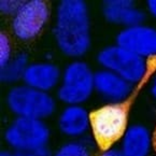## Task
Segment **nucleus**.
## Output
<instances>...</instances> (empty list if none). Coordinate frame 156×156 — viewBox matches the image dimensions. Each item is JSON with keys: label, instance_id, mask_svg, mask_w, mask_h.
Wrapping results in <instances>:
<instances>
[{"label": "nucleus", "instance_id": "obj_1", "mask_svg": "<svg viewBox=\"0 0 156 156\" xmlns=\"http://www.w3.org/2000/svg\"><path fill=\"white\" fill-rule=\"evenodd\" d=\"M53 34L58 50L71 58L87 53L92 43L87 5L82 0H62L55 14Z\"/></svg>", "mask_w": 156, "mask_h": 156}, {"label": "nucleus", "instance_id": "obj_2", "mask_svg": "<svg viewBox=\"0 0 156 156\" xmlns=\"http://www.w3.org/2000/svg\"><path fill=\"white\" fill-rule=\"evenodd\" d=\"M130 101L108 103L90 112V130L101 150H108L122 139L128 128Z\"/></svg>", "mask_w": 156, "mask_h": 156}, {"label": "nucleus", "instance_id": "obj_3", "mask_svg": "<svg viewBox=\"0 0 156 156\" xmlns=\"http://www.w3.org/2000/svg\"><path fill=\"white\" fill-rule=\"evenodd\" d=\"M7 107L15 117L45 119L56 111V100L50 93L25 84L14 85L5 97Z\"/></svg>", "mask_w": 156, "mask_h": 156}, {"label": "nucleus", "instance_id": "obj_4", "mask_svg": "<svg viewBox=\"0 0 156 156\" xmlns=\"http://www.w3.org/2000/svg\"><path fill=\"white\" fill-rule=\"evenodd\" d=\"M95 72L87 62L76 59L69 62L62 72V80L56 97L66 106L82 105L90 98L94 87Z\"/></svg>", "mask_w": 156, "mask_h": 156}, {"label": "nucleus", "instance_id": "obj_5", "mask_svg": "<svg viewBox=\"0 0 156 156\" xmlns=\"http://www.w3.org/2000/svg\"><path fill=\"white\" fill-rule=\"evenodd\" d=\"M3 137L12 151L24 153L46 147L51 131L44 119L15 117L5 130Z\"/></svg>", "mask_w": 156, "mask_h": 156}, {"label": "nucleus", "instance_id": "obj_6", "mask_svg": "<svg viewBox=\"0 0 156 156\" xmlns=\"http://www.w3.org/2000/svg\"><path fill=\"white\" fill-rule=\"evenodd\" d=\"M97 62L101 69H106L122 76L131 85L140 83L149 72V62L140 56L121 48L117 44L99 51Z\"/></svg>", "mask_w": 156, "mask_h": 156}, {"label": "nucleus", "instance_id": "obj_7", "mask_svg": "<svg viewBox=\"0 0 156 156\" xmlns=\"http://www.w3.org/2000/svg\"><path fill=\"white\" fill-rule=\"evenodd\" d=\"M48 20L50 8L45 1H23L17 12L12 16V34L19 40L29 41L41 34Z\"/></svg>", "mask_w": 156, "mask_h": 156}, {"label": "nucleus", "instance_id": "obj_8", "mask_svg": "<svg viewBox=\"0 0 156 156\" xmlns=\"http://www.w3.org/2000/svg\"><path fill=\"white\" fill-rule=\"evenodd\" d=\"M116 44L144 59L156 57V28L144 24L124 27L117 34Z\"/></svg>", "mask_w": 156, "mask_h": 156}, {"label": "nucleus", "instance_id": "obj_9", "mask_svg": "<svg viewBox=\"0 0 156 156\" xmlns=\"http://www.w3.org/2000/svg\"><path fill=\"white\" fill-rule=\"evenodd\" d=\"M133 85L122 76L113 72L100 69L95 72L94 87L95 92L109 103H117L128 100L133 90Z\"/></svg>", "mask_w": 156, "mask_h": 156}, {"label": "nucleus", "instance_id": "obj_10", "mask_svg": "<svg viewBox=\"0 0 156 156\" xmlns=\"http://www.w3.org/2000/svg\"><path fill=\"white\" fill-rule=\"evenodd\" d=\"M62 80L59 67L52 62H30L23 76V84L50 93L58 87Z\"/></svg>", "mask_w": 156, "mask_h": 156}, {"label": "nucleus", "instance_id": "obj_11", "mask_svg": "<svg viewBox=\"0 0 156 156\" xmlns=\"http://www.w3.org/2000/svg\"><path fill=\"white\" fill-rule=\"evenodd\" d=\"M57 126L64 136L78 139L90 129V113L82 105L66 106L58 115Z\"/></svg>", "mask_w": 156, "mask_h": 156}, {"label": "nucleus", "instance_id": "obj_12", "mask_svg": "<svg viewBox=\"0 0 156 156\" xmlns=\"http://www.w3.org/2000/svg\"><path fill=\"white\" fill-rule=\"evenodd\" d=\"M101 11L105 19L112 24L124 27L143 24L145 15L141 9L129 0H108L102 3Z\"/></svg>", "mask_w": 156, "mask_h": 156}, {"label": "nucleus", "instance_id": "obj_13", "mask_svg": "<svg viewBox=\"0 0 156 156\" xmlns=\"http://www.w3.org/2000/svg\"><path fill=\"white\" fill-rule=\"evenodd\" d=\"M121 140L122 145L119 151L122 156H149L153 147L152 133L141 124L128 126Z\"/></svg>", "mask_w": 156, "mask_h": 156}, {"label": "nucleus", "instance_id": "obj_14", "mask_svg": "<svg viewBox=\"0 0 156 156\" xmlns=\"http://www.w3.org/2000/svg\"><path fill=\"white\" fill-rule=\"evenodd\" d=\"M29 64L28 56L26 54L21 53L13 56V58L5 66L1 67L0 70L1 82L5 84H15L20 81H23V76Z\"/></svg>", "mask_w": 156, "mask_h": 156}, {"label": "nucleus", "instance_id": "obj_15", "mask_svg": "<svg viewBox=\"0 0 156 156\" xmlns=\"http://www.w3.org/2000/svg\"><path fill=\"white\" fill-rule=\"evenodd\" d=\"M52 156H93L90 149L82 140H70L62 144Z\"/></svg>", "mask_w": 156, "mask_h": 156}, {"label": "nucleus", "instance_id": "obj_16", "mask_svg": "<svg viewBox=\"0 0 156 156\" xmlns=\"http://www.w3.org/2000/svg\"><path fill=\"white\" fill-rule=\"evenodd\" d=\"M13 58L12 44L9 36L5 32L0 34V68L8 64Z\"/></svg>", "mask_w": 156, "mask_h": 156}, {"label": "nucleus", "instance_id": "obj_17", "mask_svg": "<svg viewBox=\"0 0 156 156\" xmlns=\"http://www.w3.org/2000/svg\"><path fill=\"white\" fill-rule=\"evenodd\" d=\"M23 1L21 0H1L0 1V11L5 15L13 16L17 12Z\"/></svg>", "mask_w": 156, "mask_h": 156}, {"label": "nucleus", "instance_id": "obj_18", "mask_svg": "<svg viewBox=\"0 0 156 156\" xmlns=\"http://www.w3.org/2000/svg\"><path fill=\"white\" fill-rule=\"evenodd\" d=\"M19 154L20 156H52V154L48 150V147L34 150V151H29V152H24V153H19Z\"/></svg>", "mask_w": 156, "mask_h": 156}, {"label": "nucleus", "instance_id": "obj_19", "mask_svg": "<svg viewBox=\"0 0 156 156\" xmlns=\"http://www.w3.org/2000/svg\"><path fill=\"white\" fill-rule=\"evenodd\" d=\"M147 8L149 13L156 19V0H150L147 2Z\"/></svg>", "mask_w": 156, "mask_h": 156}, {"label": "nucleus", "instance_id": "obj_20", "mask_svg": "<svg viewBox=\"0 0 156 156\" xmlns=\"http://www.w3.org/2000/svg\"><path fill=\"white\" fill-rule=\"evenodd\" d=\"M100 156H122V153H121L119 150L110 147V149H108V150H105V152H103Z\"/></svg>", "mask_w": 156, "mask_h": 156}, {"label": "nucleus", "instance_id": "obj_21", "mask_svg": "<svg viewBox=\"0 0 156 156\" xmlns=\"http://www.w3.org/2000/svg\"><path fill=\"white\" fill-rule=\"evenodd\" d=\"M0 156H20V154L17 152L12 151V150H10V151L9 150H5V151L1 152Z\"/></svg>", "mask_w": 156, "mask_h": 156}, {"label": "nucleus", "instance_id": "obj_22", "mask_svg": "<svg viewBox=\"0 0 156 156\" xmlns=\"http://www.w3.org/2000/svg\"><path fill=\"white\" fill-rule=\"evenodd\" d=\"M151 94L154 98L156 99V73L153 78V81H152V85H151Z\"/></svg>", "mask_w": 156, "mask_h": 156}, {"label": "nucleus", "instance_id": "obj_23", "mask_svg": "<svg viewBox=\"0 0 156 156\" xmlns=\"http://www.w3.org/2000/svg\"><path fill=\"white\" fill-rule=\"evenodd\" d=\"M152 144H153L154 151L156 152V126H155V129H154V131L152 133Z\"/></svg>", "mask_w": 156, "mask_h": 156}]
</instances>
